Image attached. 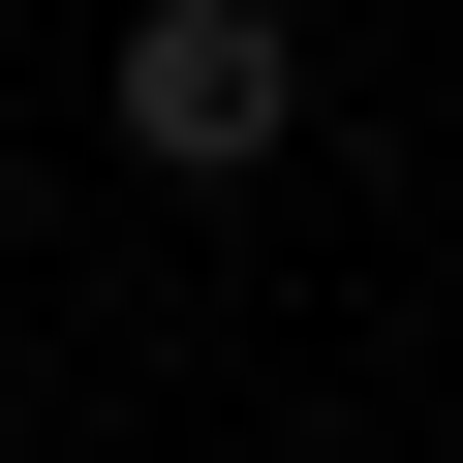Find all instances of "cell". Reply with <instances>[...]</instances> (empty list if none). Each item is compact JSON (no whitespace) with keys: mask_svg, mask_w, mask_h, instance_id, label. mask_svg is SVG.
Returning a JSON list of instances; mask_svg holds the SVG:
<instances>
[{"mask_svg":"<svg viewBox=\"0 0 463 463\" xmlns=\"http://www.w3.org/2000/svg\"><path fill=\"white\" fill-rule=\"evenodd\" d=\"M93 124L155 185H279L309 155V32H279V0H124V32H93Z\"/></svg>","mask_w":463,"mask_h":463,"instance_id":"6da1fadb","label":"cell"}]
</instances>
